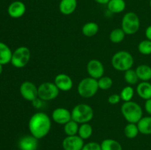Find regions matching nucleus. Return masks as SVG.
I'll return each instance as SVG.
<instances>
[{
    "label": "nucleus",
    "mask_w": 151,
    "mask_h": 150,
    "mask_svg": "<svg viewBox=\"0 0 151 150\" xmlns=\"http://www.w3.org/2000/svg\"><path fill=\"white\" fill-rule=\"evenodd\" d=\"M51 119L44 112H37L30 117L28 123L29 132L40 140L48 135L51 129Z\"/></svg>",
    "instance_id": "1"
},
{
    "label": "nucleus",
    "mask_w": 151,
    "mask_h": 150,
    "mask_svg": "<svg viewBox=\"0 0 151 150\" xmlns=\"http://www.w3.org/2000/svg\"><path fill=\"white\" fill-rule=\"evenodd\" d=\"M134 59L132 54L128 51L122 50L115 53L111 57V65L118 71H126L132 69Z\"/></svg>",
    "instance_id": "2"
},
{
    "label": "nucleus",
    "mask_w": 151,
    "mask_h": 150,
    "mask_svg": "<svg viewBox=\"0 0 151 150\" xmlns=\"http://www.w3.org/2000/svg\"><path fill=\"white\" fill-rule=\"evenodd\" d=\"M121 113L128 123L137 124L143 117V111L141 106L133 101L124 102L121 106Z\"/></svg>",
    "instance_id": "3"
},
{
    "label": "nucleus",
    "mask_w": 151,
    "mask_h": 150,
    "mask_svg": "<svg viewBox=\"0 0 151 150\" xmlns=\"http://www.w3.org/2000/svg\"><path fill=\"white\" fill-rule=\"evenodd\" d=\"M72 119L79 124L88 123L94 117V110L92 107L87 104L81 103L75 105L71 111Z\"/></svg>",
    "instance_id": "4"
},
{
    "label": "nucleus",
    "mask_w": 151,
    "mask_h": 150,
    "mask_svg": "<svg viewBox=\"0 0 151 150\" xmlns=\"http://www.w3.org/2000/svg\"><path fill=\"white\" fill-rule=\"evenodd\" d=\"M99 90L97 79L88 76L81 80L78 85V93L81 97L85 99L91 98Z\"/></svg>",
    "instance_id": "5"
},
{
    "label": "nucleus",
    "mask_w": 151,
    "mask_h": 150,
    "mask_svg": "<svg viewBox=\"0 0 151 150\" xmlns=\"http://www.w3.org/2000/svg\"><path fill=\"white\" fill-rule=\"evenodd\" d=\"M121 28L125 35H132L137 33L140 28V19L134 12H128L122 17Z\"/></svg>",
    "instance_id": "6"
},
{
    "label": "nucleus",
    "mask_w": 151,
    "mask_h": 150,
    "mask_svg": "<svg viewBox=\"0 0 151 150\" xmlns=\"http://www.w3.org/2000/svg\"><path fill=\"white\" fill-rule=\"evenodd\" d=\"M59 93L60 91L54 82H43L38 87V96L44 101L54 100L58 96Z\"/></svg>",
    "instance_id": "7"
},
{
    "label": "nucleus",
    "mask_w": 151,
    "mask_h": 150,
    "mask_svg": "<svg viewBox=\"0 0 151 150\" xmlns=\"http://www.w3.org/2000/svg\"><path fill=\"white\" fill-rule=\"evenodd\" d=\"M30 50L27 46H19L13 52L11 64L14 67L21 69L27 65L30 60Z\"/></svg>",
    "instance_id": "8"
},
{
    "label": "nucleus",
    "mask_w": 151,
    "mask_h": 150,
    "mask_svg": "<svg viewBox=\"0 0 151 150\" xmlns=\"http://www.w3.org/2000/svg\"><path fill=\"white\" fill-rule=\"evenodd\" d=\"M20 94L23 99L28 101H34L38 98V87L32 82L24 81L20 85Z\"/></svg>",
    "instance_id": "9"
},
{
    "label": "nucleus",
    "mask_w": 151,
    "mask_h": 150,
    "mask_svg": "<svg viewBox=\"0 0 151 150\" xmlns=\"http://www.w3.org/2000/svg\"><path fill=\"white\" fill-rule=\"evenodd\" d=\"M86 70L88 75L94 79H98L105 74V68L101 61L93 59L88 61L86 66Z\"/></svg>",
    "instance_id": "10"
},
{
    "label": "nucleus",
    "mask_w": 151,
    "mask_h": 150,
    "mask_svg": "<svg viewBox=\"0 0 151 150\" xmlns=\"http://www.w3.org/2000/svg\"><path fill=\"white\" fill-rule=\"evenodd\" d=\"M84 144V140L78 135L66 136L62 141L63 150H81Z\"/></svg>",
    "instance_id": "11"
},
{
    "label": "nucleus",
    "mask_w": 151,
    "mask_h": 150,
    "mask_svg": "<svg viewBox=\"0 0 151 150\" xmlns=\"http://www.w3.org/2000/svg\"><path fill=\"white\" fill-rule=\"evenodd\" d=\"M52 119L56 124L64 125L72 120V113L68 109L64 107H58L52 113Z\"/></svg>",
    "instance_id": "12"
},
{
    "label": "nucleus",
    "mask_w": 151,
    "mask_h": 150,
    "mask_svg": "<svg viewBox=\"0 0 151 150\" xmlns=\"http://www.w3.org/2000/svg\"><path fill=\"white\" fill-rule=\"evenodd\" d=\"M55 85L59 91H69L73 87V81L72 78L66 74H58L54 79Z\"/></svg>",
    "instance_id": "13"
},
{
    "label": "nucleus",
    "mask_w": 151,
    "mask_h": 150,
    "mask_svg": "<svg viewBox=\"0 0 151 150\" xmlns=\"http://www.w3.org/2000/svg\"><path fill=\"white\" fill-rule=\"evenodd\" d=\"M26 13V6L21 1H14L10 3L7 8V13L13 19H19Z\"/></svg>",
    "instance_id": "14"
},
{
    "label": "nucleus",
    "mask_w": 151,
    "mask_h": 150,
    "mask_svg": "<svg viewBox=\"0 0 151 150\" xmlns=\"http://www.w3.org/2000/svg\"><path fill=\"white\" fill-rule=\"evenodd\" d=\"M38 146V139L30 135L22 137L19 141V148L20 150H37Z\"/></svg>",
    "instance_id": "15"
},
{
    "label": "nucleus",
    "mask_w": 151,
    "mask_h": 150,
    "mask_svg": "<svg viewBox=\"0 0 151 150\" xmlns=\"http://www.w3.org/2000/svg\"><path fill=\"white\" fill-rule=\"evenodd\" d=\"M77 6V0H60L59 3V10L62 14L69 16L76 10Z\"/></svg>",
    "instance_id": "16"
},
{
    "label": "nucleus",
    "mask_w": 151,
    "mask_h": 150,
    "mask_svg": "<svg viewBox=\"0 0 151 150\" xmlns=\"http://www.w3.org/2000/svg\"><path fill=\"white\" fill-rule=\"evenodd\" d=\"M137 94L140 98L144 100H147L151 99V83L149 82H143L142 81L138 84L137 87Z\"/></svg>",
    "instance_id": "17"
},
{
    "label": "nucleus",
    "mask_w": 151,
    "mask_h": 150,
    "mask_svg": "<svg viewBox=\"0 0 151 150\" xmlns=\"http://www.w3.org/2000/svg\"><path fill=\"white\" fill-rule=\"evenodd\" d=\"M12 52L10 47L4 43L0 42V64L6 65L11 62Z\"/></svg>",
    "instance_id": "18"
},
{
    "label": "nucleus",
    "mask_w": 151,
    "mask_h": 150,
    "mask_svg": "<svg viewBox=\"0 0 151 150\" xmlns=\"http://www.w3.org/2000/svg\"><path fill=\"white\" fill-rule=\"evenodd\" d=\"M139 80L148 82L151 79V67L147 65L142 64L137 66L135 69Z\"/></svg>",
    "instance_id": "19"
},
{
    "label": "nucleus",
    "mask_w": 151,
    "mask_h": 150,
    "mask_svg": "<svg viewBox=\"0 0 151 150\" xmlns=\"http://www.w3.org/2000/svg\"><path fill=\"white\" fill-rule=\"evenodd\" d=\"M139 131L145 135H151V116H143L137 123Z\"/></svg>",
    "instance_id": "20"
},
{
    "label": "nucleus",
    "mask_w": 151,
    "mask_h": 150,
    "mask_svg": "<svg viewBox=\"0 0 151 150\" xmlns=\"http://www.w3.org/2000/svg\"><path fill=\"white\" fill-rule=\"evenodd\" d=\"M108 10L112 13H120L125 10L126 3L125 0H110L107 4Z\"/></svg>",
    "instance_id": "21"
},
{
    "label": "nucleus",
    "mask_w": 151,
    "mask_h": 150,
    "mask_svg": "<svg viewBox=\"0 0 151 150\" xmlns=\"http://www.w3.org/2000/svg\"><path fill=\"white\" fill-rule=\"evenodd\" d=\"M99 25L96 22L89 21L86 23L82 27V33L86 37H93L99 32Z\"/></svg>",
    "instance_id": "22"
},
{
    "label": "nucleus",
    "mask_w": 151,
    "mask_h": 150,
    "mask_svg": "<svg viewBox=\"0 0 151 150\" xmlns=\"http://www.w3.org/2000/svg\"><path fill=\"white\" fill-rule=\"evenodd\" d=\"M102 150H122V145L119 141L114 139H107L103 140L100 144Z\"/></svg>",
    "instance_id": "23"
},
{
    "label": "nucleus",
    "mask_w": 151,
    "mask_h": 150,
    "mask_svg": "<svg viewBox=\"0 0 151 150\" xmlns=\"http://www.w3.org/2000/svg\"><path fill=\"white\" fill-rule=\"evenodd\" d=\"M93 134V128L91 125L88 123L81 124L79 126L78 135L81 137L82 139L86 140L88 139Z\"/></svg>",
    "instance_id": "24"
},
{
    "label": "nucleus",
    "mask_w": 151,
    "mask_h": 150,
    "mask_svg": "<svg viewBox=\"0 0 151 150\" xmlns=\"http://www.w3.org/2000/svg\"><path fill=\"white\" fill-rule=\"evenodd\" d=\"M125 33L122 28L114 29L109 34V40L114 44H119L125 39Z\"/></svg>",
    "instance_id": "25"
},
{
    "label": "nucleus",
    "mask_w": 151,
    "mask_h": 150,
    "mask_svg": "<svg viewBox=\"0 0 151 150\" xmlns=\"http://www.w3.org/2000/svg\"><path fill=\"white\" fill-rule=\"evenodd\" d=\"M139 133L137 124L135 123H128V124L124 128V134L125 137L129 139H133L137 137Z\"/></svg>",
    "instance_id": "26"
},
{
    "label": "nucleus",
    "mask_w": 151,
    "mask_h": 150,
    "mask_svg": "<svg viewBox=\"0 0 151 150\" xmlns=\"http://www.w3.org/2000/svg\"><path fill=\"white\" fill-rule=\"evenodd\" d=\"M79 124L77 123L74 120L69 121L66 124H64L63 131L66 136H72V135H76L78 133V129H79Z\"/></svg>",
    "instance_id": "27"
},
{
    "label": "nucleus",
    "mask_w": 151,
    "mask_h": 150,
    "mask_svg": "<svg viewBox=\"0 0 151 150\" xmlns=\"http://www.w3.org/2000/svg\"><path fill=\"white\" fill-rule=\"evenodd\" d=\"M124 79L129 85H135V84L138 83L139 80L137 74V72H136V70H134L132 69H128L126 71H125Z\"/></svg>",
    "instance_id": "28"
},
{
    "label": "nucleus",
    "mask_w": 151,
    "mask_h": 150,
    "mask_svg": "<svg viewBox=\"0 0 151 150\" xmlns=\"http://www.w3.org/2000/svg\"><path fill=\"white\" fill-rule=\"evenodd\" d=\"M119 96L121 97V100H122L124 102L132 101V99L134 96V88L131 87V85L125 86V88H122L120 94H119Z\"/></svg>",
    "instance_id": "29"
},
{
    "label": "nucleus",
    "mask_w": 151,
    "mask_h": 150,
    "mask_svg": "<svg viewBox=\"0 0 151 150\" xmlns=\"http://www.w3.org/2000/svg\"><path fill=\"white\" fill-rule=\"evenodd\" d=\"M98 82L99 89L103 90V91H106V90L110 89L113 85V80L110 76H103L100 79H97Z\"/></svg>",
    "instance_id": "30"
},
{
    "label": "nucleus",
    "mask_w": 151,
    "mask_h": 150,
    "mask_svg": "<svg viewBox=\"0 0 151 150\" xmlns=\"http://www.w3.org/2000/svg\"><path fill=\"white\" fill-rule=\"evenodd\" d=\"M138 51L143 55L151 54V41L147 39L142 41L138 45Z\"/></svg>",
    "instance_id": "31"
},
{
    "label": "nucleus",
    "mask_w": 151,
    "mask_h": 150,
    "mask_svg": "<svg viewBox=\"0 0 151 150\" xmlns=\"http://www.w3.org/2000/svg\"><path fill=\"white\" fill-rule=\"evenodd\" d=\"M81 150H102L101 146L97 142H88L84 144Z\"/></svg>",
    "instance_id": "32"
},
{
    "label": "nucleus",
    "mask_w": 151,
    "mask_h": 150,
    "mask_svg": "<svg viewBox=\"0 0 151 150\" xmlns=\"http://www.w3.org/2000/svg\"><path fill=\"white\" fill-rule=\"evenodd\" d=\"M121 97L119 94H111L108 98V102L111 104H116L120 101Z\"/></svg>",
    "instance_id": "33"
},
{
    "label": "nucleus",
    "mask_w": 151,
    "mask_h": 150,
    "mask_svg": "<svg viewBox=\"0 0 151 150\" xmlns=\"http://www.w3.org/2000/svg\"><path fill=\"white\" fill-rule=\"evenodd\" d=\"M145 110L147 112V114L151 116V99L145 100Z\"/></svg>",
    "instance_id": "34"
},
{
    "label": "nucleus",
    "mask_w": 151,
    "mask_h": 150,
    "mask_svg": "<svg viewBox=\"0 0 151 150\" xmlns=\"http://www.w3.org/2000/svg\"><path fill=\"white\" fill-rule=\"evenodd\" d=\"M44 101H42L41 99H40L39 98H37L36 99H35L34 101H32V105H33L34 107H35V108H40V107H42V102Z\"/></svg>",
    "instance_id": "35"
},
{
    "label": "nucleus",
    "mask_w": 151,
    "mask_h": 150,
    "mask_svg": "<svg viewBox=\"0 0 151 150\" xmlns=\"http://www.w3.org/2000/svg\"><path fill=\"white\" fill-rule=\"evenodd\" d=\"M145 36L147 40L151 41V25L148 26L145 29Z\"/></svg>",
    "instance_id": "36"
},
{
    "label": "nucleus",
    "mask_w": 151,
    "mask_h": 150,
    "mask_svg": "<svg viewBox=\"0 0 151 150\" xmlns=\"http://www.w3.org/2000/svg\"><path fill=\"white\" fill-rule=\"evenodd\" d=\"M94 1L100 4H107L110 0H94Z\"/></svg>",
    "instance_id": "37"
},
{
    "label": "nucleus",
    "mask_w": 151,
    "mask_h": 150,
    "mask_svg": "<svg viewBox=\"0 0 151 150\" xmlns=\"http://www.w3.org/2000/svg\"><path fill=\"white\" fill-rule=\"evenodd\" d=\"M3 65L0 64V74H1V73H2V71H3V67H2Z\"/></svg>",
    "instance_id": "38"
},
{
    "label": "nucleus",
    "mask_w": 151,
    "mask_h": 150,
    "mask_svg": "<svg viewBox=\"0 0 151 150\" xmlns=\"http://www.w3.org/2000/svg\"><path fill=\"white\" fill-rule=\"evenodd\" d=\"M150 8H151V0H150Z\"/></svg>",
    "instance_id": "39"
}]
</instances>
